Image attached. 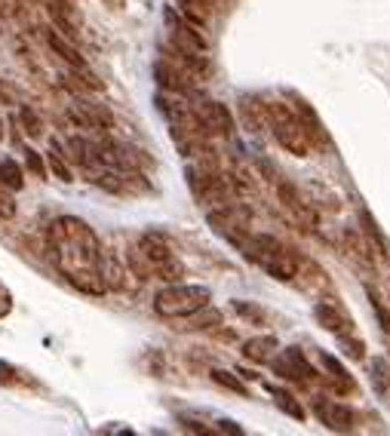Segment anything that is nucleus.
<instances>
[{
	"label": "nucleus",
	"mask_w": 390,
	"mask_h": 436,
	"mask_svg": "<svg viewBox=\"0 0 390 436\" xmlns=\"http://www.w3.org/2000/svg\"><path fill=\"white\" fill-rule=\"evenodd\" d=\"M50 249L55 258V267L68 280L74 289L87 295H101L105 283H101V243L87 221L65 216L55 218L50 225Z\"/></svg>",
	"instance_id": "obj_1"
},
{
	"label": "nucleus",
	"mask_w": 390,
	"mask_h": 436,
	"mask_svg": "<svg viewBox=\"0 0 390 436\" xmlns=\"http://www.w3.org/2000/svg\"><path fill=\"white\" fill-rule=\"evenodd\" d=\"M212 301L209 286H194V283H169L166 289L154 295V311L166 320H188L191 313L206 308Z\"/></svg>",
	"instance_id": "obj_2"
},
{
	"label": "nucleus",
	"mask_w": 390,
	"mask_h": 436,
	"mask_svg": "<svg viewBox=\"0 0 390 436\" xmlns=\"http://www.w3.org/2000/svg\"><path fill=\"white\" fill-rule=\"evenodd\" d=\"M264 117H267V123H271V129H274V138L286 147V151L295 154V157H308L311 154L313 138L308 133V126L301 123V117L295 114L289 105H283V101H267Z\"/></svg>",
	"instance_id": "obj_3"
},
{
	"label": "nucleus",
	"mask_w": 390,
	"mask_h": 436,
	"mask_svg": "<svg viewBox=\"0 0 390 436\" xmlns=\"http://www.w3.org/2000/svg\"><path fill=\"white\" fill-rule=\"evenodd\" d=\"M194 114H197L203 133L221 135V138H234L237 123H234V114L228 111V105H221V101H200V108L194 111Z\"/></svg>",
	"instance_id": "obj_4"
},
{
	"label": "nucleus",
	"mask_w": 390,
	"mask_h": 436,
	"mask_svg": "<svg viewBox=\"0 0 390 436\" xmlns=\"http://www.w3.org/2000/svg\"><path fill=\"white\" fill-rule=\"evenodd\" d=\"M68 117L77 126H87V129H108V126H114V117H111V111L105 105H96V101H89L83 96L74 99Z\"/></svg>",
	"instance_id": "obj_5"
},
{
	"label": "nucleus",
	"mask_w": 390,
	"mask_h": 436,
	"mask_svg": "<svg viewBox=\"0 0 390 436\" xmlns=\"http://www.w3.org/2000/svg\"><path fill=\"white\" fill-rule=\"evenodd\" d=\"M194 74L175 68L169 62H157L154 65V80L163 92H175V96H194V83H191Z\"/></svg>",
	"instance_id": "obj_6"
},
{
	"label": "nucleus",
	"mask_w": 390,
	"mask_h": 436,
	"mask_svg": "<svg viewBox=\"0 0 390 436\" xmlns=\"http://www.w3.org/2000/svg\"><path fill=\"white\" fill-rule=\"evenodd\" d=\"M138 252H142L145 262L151 264V274H154L160 264L169 262V258H175L172 249H169V243H166V237L157 234V230H147V234H142V240H138Z\"/></svg>",
	"instance_id": "obj_7"
},
{
	"label": "nucleus",
	"mask_w": 390,
	"mask_h": 436,
	"mask_svg": "<svg viewBox=\"0 0 390 436\" xmlns=\"http://www.w3.org/2000/svg\"><path fill=\"white\" fill-rule=\"evenodd\" d=\"M317 418L326 424L329 430H338V433H347L350 427H354V409L345 403H317Z\"/></svg>",
	"instance_id": "obj_8"
},
{
	"label": "nucleus",
	"mask_w": 390,
	"mask_h": 436,
	"mask_svg": "<svg viewBox=\"0 0 390 436\" xmlns=\"http://www.w3.org/2000/svg\"><path fill=\"white\" fill-rule=\"evenodd\" d=\"M46 43H50V50H52L55 55H62V59L68 62L74 71H89V65H87V59L80 55V50H77V46H74L71 40H65V37H62L59 31L46 28Z\"/></svg>",
	"instance_id": "obj_9"
},
{
	"label": "nucleus",
	"mask_w": 390,
	"mask_h": 436,
	"mask_svg": "<svg viewBox=\"0 0 390 436\" xmlns=\"http://www.w3.org/2000/svg\"><path fill=\"white\" fill-rule=\"evenodd\" d=\"M271 350H277V338L264 335V338H252L243 345V357L249 363H271Z\"/></svg>",
	"instance_id": "obj_10"
},
{
	"label": "nucleus",
	"mask_w": 390,
	"mask_h": 436,
	"mask_svg": "<svg viewBox=\"0 0 390 436\" xmlns=\"http://www.w3.org/2000/svg\"><path fill=\"white\" fill-rule=\"evenodd\" d=\"M123 264L117 262L114 255L101 252V283H105V289H123Z\"/></svg>",
	"instance_id": "obj_11"
},
{
	"label": "nucleus",
	"mask_w": 390,
	"mask_h": 436,
	"mask_svg": "<svg viewBox=\"0 0 390 436\" xmlns=\"http://www.w3.org/2000/svg\"><path fill=\"white\" fill-rule=\"evenodd\" d=\"M175 6H179V13L188 18L191 25L203 28V25L209 22V6H206V0H175Z\"/></svg>",
	"instance_id": "obj_12"
},
{
	"label": "nucleus",
	"mask_w": 390,
	"mask_h": 436,
	"mask_svg": "<svg viewBox=\"0 0 390 436\" xmlns=\"http://www.w3.org/2000/svg\"><path fill=\"white\" fill-rule=\"evenodd\" d=\"M65 147H68V157H71L74 163H80V166H96V157H92V142H89V138L71 135L68 142H65Z\"/></svg>",
	"instance_id": "obj_13"
},
{
	"label": "nucleus",
	"mask_w": 390,
	"mask_h": 436,
	"mask_svg": "<svg viewBox=\"0 0 390 436\" xmlns=\"http://www.w3.org/2000/svg\"><path fill=\"white\" fill-rule=\"evenodd\" d=\"M46 163H50V169H52L55 179L71 181V166L65 163V151H62V142H59V138H52V142H50V154H46Z\"/></svg>",
	"instance_id": "obj_14"
},
{
	"label": "nucleus",
	"mask_w": 390,
	"mask_h": 436,
	"mask_svg": "<svg viewBox=\"0 0 390 436\" xmlns=\"http://www.w3.org/2000/svg\"><path fill=\"white\" fill-rule=\"evenodd\" d=\"M313 317H317V323H320L323 329H329V332H338V335H345V326H341V317H338L335 304L320 301L317 308H313Z\"/></svg>",
	"instance_id": "obj_15"
},
{
	"label": "nucleus",
	"mask_w": 390,
	"mask_h": 436,
	"mask_svg": "<svg viewBox=\"0 0 390 436\" xmlns=\"http://www.w3.org/2000/svg\"><path fill=\"white\" fill-rule=\"evenodd\" d=\"M0 181H4L9 191H22V184H25L22 166L16 160H0Z\"/></svg>",
	"instance_id": "obj_16"
},
{
	"label": "nucleus",
	"mask_w": 390,
	"mask_h": 436,
	"mask_svg": "<svg viewBox=\"0 0 390 436\" xmlns=\"http://www.w3.org/2000/svg\"><path fill=\"white\" fill-rule=\"evenodd\" d=\"M271 393H274L277 406H280V409H283L286 415H292L295 421H304V418H308V412H304L301 406L295 403V396H292V393H286V391H277V387H271Z\"/></svg>",
	"instance_id": "obj_17"
},
{
	"label": "nucleus",
	"mask_w": 390,
	"mask_h": 436,
	"mask_svg": "<svg viewBox=\"0 0 390 436\" xmlns=\"http://www.w3.org/2000/svg\"><path fill=\"white\" fill-rule=\"evenodd\" d=\"M360 221H363V230H366V234L372 237V243L387 255V249H390V246H387V240H384V234H381V228H378V221L372 218V212L363 209V212H360Z\"/></svg>",
	"instance_id": "obj_18"
},
{
	"label": "nucleus",
	"mask_w": 390,
	"mask_h": 436,
	"mask_svg": "<svg viewBox=\"0 0 390 436\" xmlns=\"http://www.w3.org/2000/svg\"><path fill=\"white\" fill-rule=\"evenodd\" d=\"M212 381L216 384H221V387H228V391H234V393H240V396H249V391H246V384L240 381L237 375H230V372H225V369H212Z\"/></svg>",
	"instance_id": "obj_19"
},
{
	"label": "nucleus",
	"mask_w": 390,
	"mask_h": 436,
	"mask_svg": "<svg viewBox=\"0 0 390 436\" xmlns=\"http://www.w3.org/2000/svg\"><path fill=\"white\" fill-rule=\"evenodd\" d=\"M18 120H22V126H25V133L31 135V138H37V135H43V120L34 114V108H28V105H22L18 108Z\"/></svg>",
	"instance_id": "obj_20"
},
{
	"label": "nucleus",
	"mask_w": 390,
	"mask_h": 436,
	"mask_svg": "<svg viewBox=\"0 0 390 436\" xmlns=\"http://www.w3.org/2000/svg\"><path fill=\"white\" fill-rule=\"evenodd\" d=\"M323 366H326V369H329V372H332V375H335V378H338V381H341V387H345V391H350V387H354V381H350V375L345 372V366H341V363H338V359H335V357H329V354H323Z\"/></svg>",
	"instance_id": "obj_21"
},
{
	"label": "nucleus",
	"mask_w": 390,
	"mask_h": 436,
	"mask_svg": "<svg viewBox=\"0 0 390 436\" xmlns=\"http://www.w3.org/2000/svg\"><path fill=\"white\" fill-rule=\"evenodd\" d=\"M366 295H369V301H372V311H375V317H378V323H381V329L390 335V313H387V308L381 304V298L375 295V289L372 286H366Z\"/></svg>",
	"instance_id": "obj_22"
},
{
	"label": "nucleus",
	"mask_w": 390,
	"mask_h": 436,
	"mask_svg": "<svg viewBox=\"0 0 390 436\" xmlns=\"http://www.w3.org/2000/svg\"><path fill=\"white\" fill-rule=\"evenodd\" d=\"M188 320L197 323L194 329H206V326H218V323H221V313H218V311H209V304H206V308H200L197 313H191Z\"/></svg>",
	"instance_id": "obj_23"
},
{
	"label": "nucleus",
	"mask_w": 390,
	"mask_h": 436,
	"mask_svg": "<svg viewBox=\"0 0 390 436\" xmlns=\"http://www.w3.org/2000/svg\"><path fill=\"white\" fill-rule=\"evenodd\" d=\"M16 216V200H13V191L0 181V218H13Z\"/></svg>",
	"instance_id": "obj_24"
},
{
	"label": "nucleus",
	"mask_w": 390,
	"mask_h": 436,
	"mask_svg": "<svg viewBox=\"0 0 390 436\" xmlns=\"http://www.w3.org/2000/svg\"><path fill=\"white\" fill-rule=\"evenodd\" d=\"M25 166L37 175V179H43V175H46V163L40 160V154H37L34 147H28V151H25Z\"/></svg>",
	"instance_id": "obj_25"
},
{
	"label": "nucleus",
	"mask_w": 390,
	"mask_h": 436,
	"mask_svg": "<svg viewBox=\"0 0 390 436\" xmlns=\"http://www.w3.org/2000/svg\"><path fill=\"white\" fill-rule=\"evenodd\" d=\"M234 311L240 313V317H246V320H255V323H262V317H264L262 311H258V308H252V304H246V301H234Z\"/></svg>",
	"instance_id": "obj_26"
},
{
	"label": "nucleus",
	"mask_w": 390,
	"mask_h": 436,
	"mask_svg": "<svg viewBox=\"0 0 390 436\" xmlns=\"http://www.w3.org/2000/svg\"><path fill=\"white\" fill-rule=\"evenodd\" d=\"M338 338H341V345H345L347 357H354V359H363V354H366L363 341H354V338H347V335H338Z\"/></svg>",
	"instance_id": "obj_27"
},
{
	"label": "nucleus",
	"mask_w": 390,
	"mask_h": 436,
	"mask_svg": "<svg viewBox=\"0 0 390 436\" xmlns=\"http://www.w3.org/2000/svg\"><path fill=\"white\" fill-rule=\"evenodd\" d=\"M372 369H375V381H378V387H390V369L384 366V359H375Z\"/></svg>",
	"instance_id": "obj_28"
},
{
	"label": "nucleus",
	"mask_w": 390,
	"mask_h": 436,
	"mask_svg": "<svg viewBox=\"0 0 390 436\" xmlns=\"http://www.w3.org/2000/svg\"><path fill=\"white\" fill-rule=\"evenodd\" d=\"M218 430L221 433H243V427H240V424H234V421H218Z\"/></svg>",
	"instance_id": "obj_29"
},
{
	"label": "nucleus",
	"mask_w": 390,
	"mask_h": 436,
	"mask_svg": "<svg viewBox=\"0 0 390 436\" xmlns=\"http://www.w3.org/2000/svg\"><path fill=\"white\" fill-rule=\"evenodd\" d=\"M237 375H243V378H246V381H255V378H258L255 372H246V369H237Z\"/></svg>",
	"instance_id": "obj_30"
},
{
	"label": "nucleus",
	"mask_w": 390,
	"mask_h": 436,
	"mask_svg": "<svg viewBox=\"0 0 390 436\" xmlns=\"http://www.w3.org/2000/svg\"><path fill=\"white\" fill-rule=\"evenodd\" d=\"M0 142H4V120H0Z\"/></svg>",
	"instance_id": "obj_31"
}]
</instances>
